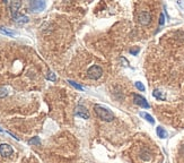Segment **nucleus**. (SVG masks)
Instances as JSON below:
<instances>
[{
	"instance_id": "1",
	"label": "nucleus",
	"mask_w": 184,
	"mask_h": 163,
	"mask_svg": "<svg viewBox=\"0 0 184 163\" xmlns=\"http://www.w3.org/2000/svg\"><path fill=\"white\" fill-rule=\"evenodd\" d=\"M94 111L96 113V116L100 119L104 120L106 122H110L114 120V114L106 108L102 107V105H95L94 107Z\"/></svg>"
},
{
	"instance_id": "2",
	"label": "nucleus",
	"mask_w": 184,
	"mask_h": 163,
	"mask_svg": "<svg viewBox=\"0 0 184 163\" xmlns=\"http://www.w3.org/2000/svg\"><path fill=\"white\" fill-rule=\"evenodd\" d=\"M103 74V69L97 66V65H94L87 70V77L90 79H98L102 76Z\"/></svg>"
},
{
	"instance_id": "3",
	"label": "nucleus",
	"mask_w": 184,
	"mask_h": 163,
	"mask_svg": "<svg viewBox=\"0 0 184 163\" xmlns=\"http://www.w3.org/2000/svg\"><path fill=\"white\" fill-rule=\"evenodd\" d=\"M138 22L141 24V25H148L149 23L151 22V15L149 11H141L138 15Z\"/></svg>"
},
{
	"instance_id": "4",
	"label": "nucleus",
	"mask_w": 184,
	"mask_h": 163,
	"mask_svg": "<svg viewBox=\"0 0 184 163\" xmlns=\"http://www.w3.org/2000/svg\"><path fill=\"white\" fill-rule=\"evenodd\" d=\"M133 102L137 105H139L141 108H146V109L149 108V103L147 102V100H146L144 96L139 95V94H134L133 95Z\"/></svg>"
},
{
	"instance_id": "5",
	"label": "nucleus",
	"mask_w": 184,
	"mask_h": 163,
	"mask_svg": "<svg viewBox=\"0 0 184 163\" xmlns=\"http://www.w3.org/2000/svg\"><path fill=\"white\" fill-rule=\"evenodd\" d=\"M12 148H11L10 145H8V144H1L0 145V155H2V156H5V158H9L12 155Z\"/></svg>"
},
{
	"instance_id": "6",
	"label": "nucleus",
	"mask_w": 184,
	"mask_h": 163,
	"mask_svg": "<svg viewBox=\"0 0 184 163\" xmlns=\"http://www.w3.org/2000/svg\"><path fill=\"white\" fill-rule=\"evenodd\" d=\"M75 113H76L78 117H80V118H83V119L89 118V112H88V110L85 107H83V105H78V107L76 108Z\"/></svg>"
},
{
	"instance_id": "7",
	"label": "nucleus",
	"mask_w": 184,
	"mask_h": 163,
	"mask_svg": "<svg viewBox=\"0 0 184 163\" xmlns=\"http://www.w3.org/2000/svg\"><path fill=\"white\" fill-rule=\"evenodd\" d=\"M29 8L32 11H41L45 8V1H32L29 4Z\"/></svg>"
},
{
	"instance_id": "8",
	"label": "nucleus",
	"mask_w": 184,
	"mask_h": 163,
	"mask_svg": "<svg viewBox=\"0 0 184 163\" xmlns=\"http://www.w3.org/2000/svg\"><path fill=\"white\" fill-rule=\"evenodd\" d=\"M9 6H10V10H11V15H12V17L16 16L17 14V10H18V8L22 6V2L21 1H12V2H10L9 4Z\"/></svg>"
},
{
	"instance_id": "9",
	"label": "nucleus",
	"mask_w": 184,
	"mask_h": 163,
	"mask_svg": "<svg viewBox=\"0 0 184 163\" xmlns=\"http://www.w3.org/2000/svg\"><path fill=\"white\" fill-rule=\"evenodd\" d=\"M152 95L155 96L156 99H158V100H165L166 99V95H165V93L164 92H162V91L159 90H155L154 92H152Z\"/></svg>"
},
{
	"instance_id": "10",
	"label": "nucleus",
	"mask_w": 184,
	"mask_h": 163,
	"mask_svg": "<svg viewBox=\"0 0 184 163\" xmlns=\"http://www.w3.org/2000/svg\"><path fill=\"white\" fill-rule=\"evenodd\" d=\"M14 18V21L17 23H27L28 22V18L27 16H24V15H19V14H17L16 16L12 17Z\"/></svg>"
},
{
	"instance_id": "11",
	"label": "nucleus",
	"mask_w": 184,
	"mask_h": 163,
	"mask_svg": "<svg viewBox=\"0 0 184 163\" xmlns=\"http://www.w3.org/2000/svg\"><path fill=\"white\" fill-rule=\"evenodd\" d=\"M156 133H157V135H158V137H161V138H166L167 137V131L164 129L163 127H157V129H156Z\"/></svg>"
},
{
	"instance_id": "12",
	"label": "nucleus",
	"mask_w": 184,
	"mask_h": 163,
	"mask_svg": "<svg viewBox=\"0 0 184 163\" xmlns=\"http://www.w3.org/2000/svg\"><path fill=\"white\" fill-rule=\"evenodd\" d=\"M0 33L4 34V35H7V36H15V34H16L14 31H10L8 28L2 27V26H0Z\"/></svg>"
},
{
	"instance_id": "13",
	"label": "nucleus",
	"mask_w": 184,
	"mask_h": 163,
	"mask_svg": "<svg viewBox=\"0 0 184 163\" xmlns=\"http://www.w3.org/2000/svg\"><path fill=\"white\" fill-rule=\"evenodd\" d=\"M140 158L142 159L144 161H150V159H151V155H150V153L148 152V151H141V153H140Z\"/></svg>"
},
{
	"instance_id": "14",
	"label": "nucleus",
	"mask_w": 184,
	"mask_h": 163,
	"mask_svg": "<svg viewBox=\"0 0 184 163\" xmlns=\"http://www.w3.org/2000/svg\"><path fill=\"white\" fill-rule=\"evenodd\" d=\"M140 117H142V118H145L148 122H150V124H154L155 122V120H154V118L151 117L150 114H148V113L146 112H140Z\"/></svg>"
},
{
	"instance_id": "15",
	"label": "nucleus",
	"mask_w": 184,
	"mask_h": 163,
	"mask_svg": "<svg viewBox=\"0 0 184 163\" xmlns=\"http://www.w3.org/2000/svg\"><path fill=\"white\" fill-rule=\"evenodd\" d=\"M28 144H29V145H40L41 142H40L39 137H34V138H32V139L28 141Z\"/></svg>"
},
{
	"instance_id": "16",
	"label": "nucleus",
	"mask_w": 184,
	"mask_h": 163,
	"mask_svg": "<svg viewBox=\"0 0 184 163\" xmlns=\"http://www.w3.org/2000/svg\"><path fill=\"white\" fill-rule=\"evenodd\" d=\"M46 78L49 79V80H52V82H54L56 79V75L52 73V72H50V73H48V75H46Z\"/></svg>"
},
{
	"instance_id": "17",
	"label": "nucleus",
	"mask_w": 184,
	"mask_h": 163,
	"mask_svg": "<svg viewBox=\"0 0 184 163\" xmlns=\"http://www.w3.org/2000/svg\"><path fill=\"white\" fill-rule=\"evenodd\" d=\"M68 82H69L70 84L73 85V87H75V89H77V90H79V91H83V90H84V89H83V87H81L80 85L77 84V83H75L73 80H68Z\"/></svg>"
},
{
	"instance_id": "18",
	"label": "nucleus",
	"mask_w": 184,
	"mask_h": 163,
	"mask_svg": "<svg viewBox=\"0 0 184 163\" xmlns=\"http://www.w3.org/2000/svg\"><path fill=\"white\" fill-rule=\"evenodd\" d=\"M136 87L139 91H145V86H144L142 83H140V82H136Z\"/></svg>"
},
{
	"instance_id": "19",
	"label": "nucleus",
	"mask_w": 184,
	"mask_h": 163,
	"mask_svg": "<svg viewBox=\"0 0 184 163\" xmlns=\"http://www.w3.org/2000/svg\"><path fill=\"white\" fill-rule=\"evenodd\" d=\"M7 95V90H6L5 87H1L0 89V97H2V96Z\"/></svg>"
},
{
	"instance_id": "20",
	"label": "nucleus",
	"mask_w": 184,
	"mask_h": 163,
	"mask_svg": "<svg viewBox=\"0 0 184 163\" xmlns=\"http://www.w3.org/2000/svg\"><path fill=\"white\" fill-rule=\"evenodd\" d=\"M138 52H139V48H134V49L130 50V53H132V55H137Z\"/></svg>"
},
{
	"instance_id": "21",
	"label": "nucleus",
	"mask_w": 184,
	"mask_h": 163,
	"mask_svg": "<svg viewBox=\"0 0 184 163\" xmlns=\"http://www.w3.org/2000/svg\"><path fill=\"white\" fill-rule=\"evenodd\" d=\"M164 23H165V19H164V15L161 14V18H159V25H164Z\"/></svg>"
},
{
	"instance_id": "22",
	"label": "nucleus",
	"mask_w": 184,
	"mask_h": 163,
	"mask_svg": "<svg viewBox=\"0 0 184 163\" xmlns=\"http://www.w3.org/2000/svg\"><path fill=\"white\" fill-rule=\"evenodd\" d=\"M0 133H2V129H0Z\"/></svg>"
}]
</instances>
